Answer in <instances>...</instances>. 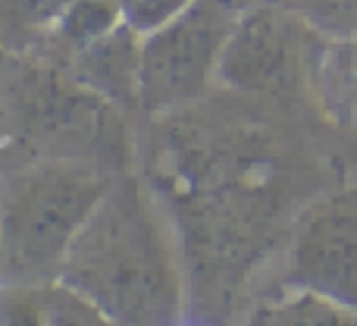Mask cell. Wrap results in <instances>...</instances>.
I'll use <instances>...</instances> for the list:
<instances>
[{
	"mask_svg": "<svg viewBox=\"0 0 357 326\" xmlns=\"http://www.w3.org/2000/svg\"><path fill=\"white\" fill-rule=\"evenodd\" d=\"M104 195L94 172L69 163H44L13 176L0 195L3 270L16 279H44L56 273Z\"/></svg>",
	"mask_w": 357,
	"mask_h": 326,
	"instance_id": "7a4b0ae2",
	"label": "cell"
},
{
	"mask_svg": "<svg viewBox=\"0 0 357 326\" xmlns=\"http://www.w3.org/2000/svg\"><path fill=\"white\" fill-rule=\"evenodd\" d=\"M291 283L357 311V214L323 210L304 223L291 251Z\"/></svg>",
	"mask_w": 357,
	"mask_h": 326,
	"instance_id": "277c9868",
	"label": "cell"
},
{
	"mask_svg": "<svg viewBox=\"0 0 357 326\" xmlns=\"http://www.w3.org/2000/svg\"><path fill=\"white\" fill-rule=\"evenodd\" d=\"M60 273L63 283L110 320L151 323L176 311L178 289L169 248L132 188L107 191L73 239Z\"/></svg>",
	"mask_w": 357,
	"mask_h": 326,
	"instance_id": "6da1fadb",
	"label": "cell"
},
{
	"mask_svg": "<svg viewBox=\"0 0 357 326\" xmlns=\"http://www.w3.org/2000/svg\"><path fill=\"white\" fill-rule=\"evenodd\" d=\"M142 41L144 35H138L129 22H119L88 47L75 50L88 88L116 101H135L142 85Z\"/></svg>",
	"mask_w": 357,
	"mask_h": 326,
	"instance_id": "8992f818",
	"label": "cell"
},
{
	"mask_svg": "<svg viewBox=\"0 0 357 326\" xmlns=\"http://www.w3.org/2000/svg\"><path fill=\"white\" fill-rule=\"evenodd\" d=\"M282 69L285 41L279 35V25L270 16H254L229 35L216 73L232 85L257 91V88H270Z\"/></svg>",
	"mask_w": 357,
	"mask_h": 326,
	"instance_id": "5b68a950",
	"label": "cell"
},
{
	"mask_svg": "<svg viewBox=\"0 0 357 326\" xmlns=\"http://www.w3.org/2000/svg\"><path fill=\"white\" fill-rule=\"evenodd\" d=\"M264 320L270 323H323V326H339V323H357V311L342 308V304L329 302V298L317 295L307 289H295V295L285 298L282 304L266 311Z\"/></svg>",
	"mask_w": 357,
	"mask_h": 326,
	"instance_id": "ba28073f",
	"label": "cell"
},
{
	"mask_svg": "<svg viewBox=\"0 0 357 326\" xmlns=\"http://www.w3.org/2000/svg\"><path fill=\"white\" fill-rule=\"evenodd\" d=\"M0 320L10 323H100L104 314L73 286H22L0 295Z\"/></svg>",
	"mask_w": 357,
	"mask_h": 326,
	"instance_id": "52a82bcc",
	"label": "cell"
},
{
	"mask_svg": "<svg viewBox=\"0 0 357 326\" xmlns=\"http://www.w3.org/2000/svg\"><path fill=\"white\" fill-rule=\"evenodd\" d=\"M229 16L216 3H191L173 22L144 35L138 101L148 110H163L197 98L207 88L226 47Z\"/></svg>",
	"mask_w": 357,
	"mask_h": 326,
	"instance_id": "3957f363",
	"label": "cell"
},
{
	"mask_svg": "<svg viewBox=\"0 0 357 326\" xmlns=\"http://www.w3.org/2000/svg\"><path fill=\"white\" fill-rule=\"evenodd\" d=\"M110 3L119 10L123 22H129L138 35H151L167 22H173L195 0H110Z\"/></svg>",
	"mask_w": 357,
	"mask_h": 326,
	"instance_id": "30bf717a",
	"label": "cell"
},
{
	"mask_svg": "<svg viewBox=\"0 0 357 326\" xmlns=\"http://www.w3.org/2000/svg\"><path fill=\"white\" fill-rule=\"evenodd\" d=\"M75 0H0V29L41 31L60 25Z\"/></svg>",
	"mask_w": 357,
	"mask_h": 326,
	"instance_id": "9c48e42d",
	"label": "cell"
}]
</instances>
